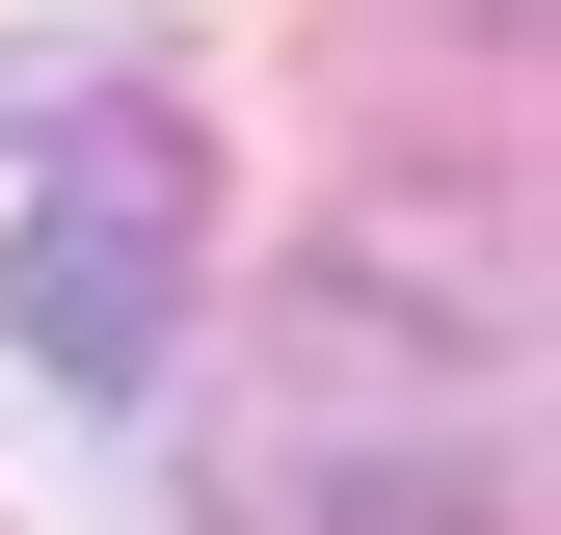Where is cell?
<instances>
[{
  "label": "cell",
  "instance_id": "1",
  "mask_svg": "<svg viewBox=\"0 0 561 535\" xmlns=\"http://www.w3.org/2000/svg\"><path fill=\"white\" fill-rule=\"evenodd\" d=\"M187 268H215L187 107H81L27 161V215H0V375H27V401H134V375L187 349Z\"/></svg>",
  "mask_w": 561,
  "mask_h": 535
}]
</instances>
